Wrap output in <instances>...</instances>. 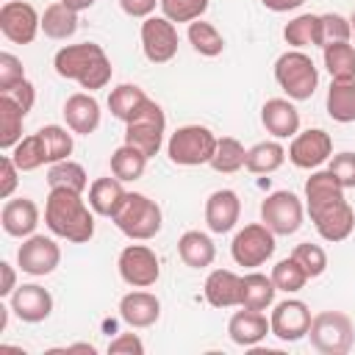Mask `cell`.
Listing matches in <instances>:
<instances>
[{
    "mask_svg": "<svg viewBox=\"0 0 355 355\" xmlns=\"http://www.w3.org/2000/svg\"><path fill=\"white\" fill-rule=\"evenodd\" d=\"M64 119L67 128L78 136H89L100 125V103L89 92H75L64 103Z\"/></svg>",
    "mask_w": 355,
    "mask_h": 355,
    "instance_id": "20",
    "label": "cell"
},
{
    "mask_svg": "<svg viewBox=\"0 0 355 355\" xmlns=\"http://www.w3.org/2000/svg\"><path fill=\"white\" fill-rule=\"evenodd\" d=\"M119 6H122V11H125L128 17H141V19H147V17L155 11V6H161V0H119Z\"/></svg>",
    "mask_w": 355,
    "mask_h": 355,
    "instance_id": "51",
    "label": "cell"
},
{
    "mask_svg": "<svg viewBox=\"0 0 355 355\" xmlns=\"http://www.w3.org/2000/svg\"><path fill=\"white\" fill-rule=\"evenodd\" d=\"M305 205L294 191H272L261 202V222L275 233V236H291L302 227Z\"/></svg>",
    "mask_w": 355,
    "mask_h": 355,
    "instance_id": "8",
    "label": "cell"
},
{
    "mask_svg": "<svg viewBox=\"0 0 355 355\" xmlns=\"http://www.w3.org/2000/svg\"><path fill=\"white\" fill-rule=\"evenodd\" d=\"M19 80H25L22 61L14 53H0V92H8Z\"/></svg>",
    "mask_w": 355,
    "mask_h": 355,
    "instance_id": "46",
    "label": "cell"
},
{
    "mask_svg": "<svg viewBox=\"0 0 355 355\" xmlns=\"http://www.w3.org/2000/svg\"><path fill=\"white\" fill-rule=\"evenodd\" d=\"M119 316L125 324L141 330V327H153L161 316V302L155 294L150 291H128L119 300Z\"/></svg>",
    "mask_w": 355,
    "mask_h": 355,
    "instance_id": "23",
    "label": "cell"
},
{
    "mask_svg": "<svg viewBox=\"0 0 355 355\" xmlns=\"http://www.w3.org/2000/svg\"><path fill=\"white\" fill-rule=\"evenodd\" d=\"M324 69L330 72L333 80H352L355 78V47L349 42H336L324 44Z\"/></svg>",
    "mask_w": 355,
    "mask_h": 355,
    "instance_id": "36",
    "label": "cell"
},
{
    "mask_svg": "<svg viewBox=\"0 0 355 355\" xmlns=\"http://www.w3.org/2000/svg\"><path fill=\"white\" fill-rule=\"evenodd\" d=\"M241 216V200L233 189H219L205 200V225L211 233H227Z\"/></svg>",
    "mask_w": 355,
    "mask_h": 355,
    "instance_id": "18",
    "label": "cell"
},
{
    "mask_svg": "<svg viewBox=\"0 0 355 355\" xmlns=\"http://www.w3.org/2000/svg\"><path fill=\"white\" fill-rule=\"evenodd\" d=\"M141 50L147 61L166 64L178 55V31L166 17H147L141 22Z\"/></svg>",
    "mask_w": 355,
    "mask_h": 355,
    "instance_id": "13",
    "label": "cell"
},
{
    "mask_svg": "<svg viewBox=\"0 0 355 355\" xmlns=\"http://www.w3.org/2000/svg\"><path fill=\"white\" fill-rule=\"evenodd\" d=\"M272 333V324L269 319L261 313V311H250V308H241L230 316L227 322V336L233 344L239 347H255L261 344L266 336Z\"/></svg>",
    "mask_w": 355,
    "mask_h": 355,
    "instance_id": "21",
    "label": "cell"
},
{
    "mask_svg": "<svg viewBox=\"0 0 355 355\" xmlns=\"http://www.w3.org/2000/svg\"><path fill=\"white\" fill-rule=\"evenodd\" d=\"M269 277H272L275 288H277V291H286V294H294V291H300V288L308 283V272L300 266V261H297L294 255L277 261V263L272 266V275H269Z\"/></svg>",
    "mask_w": 355,
    "mask_h": 355,
    "instance_id": "40",
    "label": "cell"
},
{
    "mask_svg": "<svg viewBox=\"0 0 355 355\" xmlns=\"http://www.w3.org/2000/svg\"><path fill=\"white\" fill-rule=\"evenodd\" d=\"M0 31L14 44H31L36 33L42 31V17L31 3L22 0H6L0 8Z\"/></svg>",
    "mask_w": 355,
    "mask_h": 355,
    "instance_id": "11",
    "label": "cell"
},
{
    "mask_svg": "<svg viewBox=\"0 0 355 355\" xmlns=\"http://www.w3.org/2000/svg\"><path fill=\"white\" fill-rule=\"evenodd\" d=\"M291 255L300 261V266L308 272V277H319V275L327 269V252H324L319 244L302 241V244H297V247H294V252H291Z\"/></svg>",
    "mask_w": 355,
    "mask_h": 355,
    "instance_id": "44",
    "label": "cell"
},
{
    "mask_svg": "<svg viewBox=\"0 0 355 355\" xmlns=\"http://www.w3.org/2000/svg\"><path fill=\"white\" fill-rule=\"evenodd\" d=\"M128 191L122 189V180L119 178H97L92 180L89 186V205L94 214L100 216H116V211L122 208Z\"/></svg>",
    "mask_w": 355,
    "mask_h": 355,
    "instance_id": "25",
    "label": "cell"
},
{
    "mask_svg": "<svg viewBox=\"0 0 355 355\" xmlns=\"http://www.w3.org/2000/svg\"><path fill=\"white\" fill-rule=\"evenodd\" d=\"M286 155H288V161L297 169H316L324 161H330V155H333V139L322 128H308V130H302V133H297L291 139Z\"/></svg>",
    "mask_w": 355,
    "mask_h": 355,
    "instance_id": "12",
    "label": "cell"
},
{
    "mask_svg": "<svg viewBox=\"0 0 355 355\" xmlns=\"http://www.w3.org/2000/svg\"><path fill=\"white\" fill-rule=\"evenodd\" d=\"M19 175V166L14 164V158L11 155H3L0 158V197L3 200H8L11 194H14V189H17V178Z\"/></svg>",
    "mask_w": 355,
    "mask_h": 355,
    "instance_id": "48",
    "label": "cell"
},
{
    "mask_svg": "<svg viewBox=\"0 0 355 355\" xmlns=\"http://www.w3.org/2000/svg\"><path fill=\"white\" fill-rule=\"evenodd\" d=\"M269 11H277V14H283V11H294V8H300L305 0H261Z\"/></svg>",
    "mask_w": 355,
    "mask_h": 355,
    "instance_id": "53",
    "label": "cell"
},
{
    "mask_svg": "<svg viewBox=\"0 0 355 355\" xmlns=\"http://www.w3.org/2000/svg\"><path fill=\"white\" fill-rule=\"evenodd\" d=\"M275 233L263 225V222H252V225H244L236 236H233V244H230V255L239 266H247V269H255L261 263H266L272 255H275Z\"/></svg>",
    "mask_w": 355,
    "mask_h": 355,
    "instance_id": "9",
    "label": "cell"
},
{
    "mask_svg": "<svg viewBox=\"0 0 355 355\" xmlns=\"http://www.w3.org/2000/svg\"><path fill=\"white\" fill-rule=\"evenodd\" d=\"M286 161V150L280 141H258L247 150V169L252 175H269V172H277Z\"/></svg>",
    "mask_w": 355,
    "mask_h": 355,
    "instance_id": "34",
    "label": "cell"
},
{
    "mask_svg": "<svg viewBox=\"0 0 355 355\" xmlns=\"http://www.w3.org/2000/svg\"><path fill=\"white\" fill-rule=\"evenodd\" d=\"M202 291L214 308H233V305L241 308V277L230 269H214L205 277Z\"/></svg>",
    "mask_w": 355,
    "mask_h": 355,
    "instance_id": "24",
    "label": "cell"
},
{
    "mask_svg": "<svg viewBox=\"0 0 355 355\" xmlns=\"http://www.w3.org/2000/svg\"><path fill=\"white\" fill-rule=\"evenodd\" d=\"M261 122L266 133H272L275 139H288L300 133V111L294 108L291 100H283V97H272L263 103Z\"/></svg>",
    "mask_w": 355,
    "mask_h": 355,
    "instance_id": "22",
    "label": "cell"
},
{
    "mask_svg": "<svg viewBox=\"0 0 355 355\" xmlns=\"http://www.w3.org/2000/svg\"><path fill=\"white\" fill-rule=\"evenodd\" d=\"M313 225H316V230H319V236L324 239V241H344L349 233H352V227H355V211H352V205L344 200L341 205H336V208H330V211H324V214H319L316 219H311Z\"/></svg>",
    "mask_w": 355,
    "mask_h": 355,
    "instance_id": "27",
    "label": "cell"
},
{
    "mask_svg": "<svg viewBox=\"0 0 355 355\" xmlns=\"http://www.w3.org/2000/svg\"><path fill=\"white\" fill-rule=\"evenodd\" d=\"M311 347L324 352V355H347L355 341V327L352 319L341 311H322L311 319L308 330Z\"/></svg>",
    "mask_w": 355,
    "mask_h": 355,
    "instance_id": "6",
    "label": "cell"
},
{
    "mask_svg": "<svg viewBox=\"0 0 355 355\" xmlns=\"http://www.w3.org/2000/svg\"><path fill=\"white\" fill-rule=\"evenodd\" d=\"M327 114H330V119H336L341 125L355 122V78L330 83V89H327Z\"/></svg>",
    "mask_w": 355,
    "mask_h": 355,
    "instance_id": "31",
    "label": "cell"
},
{
    "mask_svg": "<svg viewBox=\"0 0 355 355\" xmlns=\"http://www.w3.org/2000/svg\"><path fill=\"white\" fill-rule=\"evenodd\" d=\"M42 136V144H44V153H47V164H55V161H64L72 155V133L61 125H44L42 130H36Z\"/></svg>",
    "mask_w": 355,
    "mask_h": 355,
    "instance_id": "41",
    "label": "cell"
},
{
    "mask_svg": "<svg viewBox=\"0 0 355 355\" xmlns=\"http://www.w3.org/2000/svg\"><path fill=\"white\" fill-rule=\"evenodd\" d=\"M47 186L50 189H72V191H83L89 186V175L78 161H55L47 169Z\"/></svg>",
    "mask_w": 355,
    "mask_h": 355,
    "instance_id": "37",
    "label": "cell"
},
{
    "mask_svg": "<svg viewBox=\"0 0 355 355\" xmlns=\"http://www.w3.org/2000/svg\"><path fill=\"white\" fill-rule=\"evenodd\" d=\"M147 100H150V97L144 94L141 86H136V83H119V86L111 89V94H108V108H111V114H114L116 119L130 122Z\"/></svg>",
    "mask_w": 355,
    "mask_h": 355,
    "instance_id": "30",
    "label": "cell"
},
{
    "mask_svg": "<svg viewBox=\"0 0 355 355\" xmlns=\"http://www.w3.org/2000/svg\"><path fill=\"white\" fill-rule=\"evenodd\" d=\"M67 352H89V355H94V347L92 344H72V347H67Z\"/></svg>",
    "mask_w": 355,
    "mask_h": 355,
    "instance_id": "55",
    "label": "cell"
},
{
    "mask_svg": "<svg viewBox=\"0 0 355 355\" xmlns=\"http://www.w3.org/2000/svg\"><path fill=\"white\" fill-rule=\"evenodd\" d=\"M6 324H8V308L0 305V330H6Z\"/></svg>",
    "mask_w": 355,
    "mask_h": 355,
    "instance_id": "56",
    "label": "cell"
},
{
    "mask_svg": "<svg viewBox=\"0 0 355 355\" xmlns=\"http://www.w3.org/2000/svg\"><path fill=\"white\" fill-rule=\"evenodd\" d=\"M0 225L8 236L14 239H28L33 236L36 225H39V208L31 197H17V200H6L3 211H0Z\"/></svg>",
    "mask_w": 355,
    "mask_h": 355,
    "instance_id": "19",
    "label": "cell"
},
{
    "mask_svg": "<svg viewBox=\"0 0 355 355\" xmlns=\"http://www.w3.org/2000/svg\"><path fill=\"white\" fill-rule=\"evenodd\" d=\"M189 42H191V47L200 53V55H208V58H214V55H219L222 50H225V39H222V33L211 25V22H202V19H194V22H189Z\"/></svg>",
    "mask_w": 355,
    "mask_h": 355,
    "instance_id": "39",
    "label": "cell"
},
{
    "mask_svg": "<svg viewBox=\"0 0 355 355\" xmlns=\"http://www.w3.org/2000/svg\"><path fill=\"white\" fill-rule=\"evenodd\" d=\"M336 180L344 186V189H355V153H338V155H330V166H327Z\"/></svg>",
    "mask_w": 355,
    "mask_h": 355,
    "instance_id": "47",
    "label": "cell"
},
{
    "mask_svg": "<svg viewBox=\"0 0 355 355\" xmlns=\"http://www.w3.org/2000/svg\"><path fill=\"white\" fill-rule=\"evenodd\" d=\"M275 80L288 94V100H311L319 86V72L308 53L286 50L275 61Z\"/></svg>",
    "mask_w": 355,
    "mask_h": 355,
    "instance_id": "4",
    "label": "cell"
},
{
    "mask_svg": "<svg viewBox=\"0 0 355 355\" xmlns=\"http://www.w3.org/2000/svg\"><path fill=\"white\" fill-rule=\"evenodd\" d=\"M275 283L272 277L261 275V272H250L241 277V308L250 311H266L275 302Z\"/></svg>",
    "mask_w": 355,
    "mask_h": 355,
    "instance_id": "29",
    "label": "cell"
},
{
    "mask_svg": "<svg viewBox=\"0 0 355 355\" xmlns=\"http://www.w3.org/2000/svg\"><path fill=\"white\" fill-rule=\"evenodd\" d=\"M111 355H144V341L136 333H119L111 344H108Z\"/></svg>",
    "mask_w": 355,
    "mask_h": 355,
    "instance_id": "49",
    "label": "cell"
},
{
    "mask_svg": "<svg viewBox=\"0 0 355 355\" xmlns=\"http://www.w3.org/2000/svg\"><path fill=\"white\" fill-rule=\"evenodd\" d=\"M0 275H3V283H0V297H11L17 291V272L8 261L0 263Z\"/></svg>",
    "mask_w": 355,
    "mask_h": 355,
    "instance_id": "52",
    "label": "cell"
},
{
    "mask_svg": "<svg viewBox=\"0 0 355 355\" xmlns=\"http://www.w3.org/2000/svg\"><path fill=\"white\" fill-rule=\"evenodd\" d=\"M178 255L186 266L191 269H205L214 263L216 258V247L211 241L208 233H200V230H186L180 239H178Z\"/></svg>",
    "mask_w": 355,
    "mask_h": 355,
    "instance_id": "26",
    "label": "cell"
},
{
    "mask_svg": "<svg viewBox=\"0 0 355 355\" xmlns=\"http://www.w3.org/2000/svg\"><path fill=\"white\" fill-rule=\"evenodd\" d=\"M147 161H150V158H147L139 147L122 144V147H116V150L111 153V175L119 178L122 183H125V180H139V178L144 175V169H147Z\"/></svg>",
    "mask_w": 355,
    "mask_h": 355,
    "instance_id": "35",
    "label": "cell"
},
{
    "mask_svg": "<svg viewBox=\"0 0 355 355\" xmlns=\"http://www.w3.org/2000/svg\"><path fill=\"white\" fill-rule=\"evenodd\" d=\"M0 94H8V97H11V100L25 111V114H28V111L33 108V103H36V89H33V83H31L28 78H25V80H19L17 86H11L8 92H0Z\"/></svg>",
    "mask_w": 355,
    "mask_h": 355,
    "instance_id": "50",
    "label": "cell"
},
{
    "mask_svg": "<svg viewBox=\"0 0 355 355\" xmlns=\"http://www.w3.org/2000/svg\"><path fill=\"white\" fill-rule=\"evenodd\" d=\"M208 0H161V11L172 22H194L205 14Z\"/></svg>",
    "mask_w": 355,
    "mask_h": 355,
    "instance_id": "43",
    "label": "cell"
},
{
    "mask_svg": "<svg viewBox=\"0 0 355 355\" xmlns=\"http://www.w3.org/2000/svg\"><path fill=\"white\" fill-rule=\"evenodd\" d=\"M286 44L294 50L300 47H322V17L319 14H300L283 28Z\"/></svg>",
    "mask_w": 355,
    "mask_h": 355,
    "instance_id": "28",
    "label": "cell"
},
{
    "mask_svg": "<svg viewBox=\"0 0 355 355\" xmlns=\"http://www.w3.org/2000/svg\"><path fill=\"white\" fill-rule=\"evenodd\" d=\"M161 222H164V214H161V205L155 200H150L147 194L141 191H128L122 208L116 211L114 216V225L133 241H150L161 233Z\"/></svg>",
    "mask_w": 355,
    "mask_h": 355,
    "instance_id": "3",
    "label": "cell"
},
{
    "mask_svg": "<svg viewBox=\"0 0 355 355\" xmlns=\"http://www.w3.org/2000/svg\"><path fill=\"white\" fill-rule=\"evenodd\" d=\"M216 136L205 125H183L178 128L166 141V155L178 166H200L211 164L216 150Z\"/></svg>",
    "mask_w": 355,
    "mask_h": 355,
    "instance_id": "5",
    "label": "cell"
},
{
    "mask_svg": "<svg viewBox=\"0 0 355 355\" xmlns=\"http://www.w3.org/2000/svg\"><path fill=\"white\" fill-rule=\"evenodd\" d=\"M22 119H25V111L8 94H0V150H14L25 139Z\"/></svg>",
    "mask_w": 355,
    "mask_h": 355,
    "instance_id": "32",
    "label": "cell"
},
{
    "mask_svg": "<svg viewBox=\"0 0 355 355\" xmlns=\"http://www.w3.org/2000/svg\"><path fill=\"white\" fill-rule=\"evenodd\" d=\"M119 277L133 288H150L161 277V263L153 247L147 244H128L119 252Z\"/></svg>",
    "mask_w": 355,
    "mask_h": 355,
    "instance_id": "10",
    "label": "cell"
},
{
    "mask_svg": "<svg viewBox=\"0 0 355 355\" xmlns=\"http://www.w3.org/2000/svg\"><path fill=\"white\" fill-rule=\"evenodd\" d=\"M247 164V150L239 139L233 136H222L216 141V150H214V158H211V166L222 175H230V172H239L241 166Z\"/></svg>",
    "mask_w": 355,
    "mask_h": 355,
    "instance_id": "38",
    "label": "cell"
},
{
    "mask_svg": "<svg viewBox=\"0 0 355 355\" xmlns=\"http://www.w3.org/2000/svg\"><path fill=\"white\" fill-rule=\"evenodd\" d=\"M64 6H69L72 11H86V8H92L94 6V0H61Z\"/></svg>",
    "mask_w": 355,
    "mask_h": 355,
    "instance_id": "54",
    "label": "cell"
},
{
    "mask_svg": "<svg viewBox=\"0 0 355 355\" xmlns=\"http://www.w3.org/2000/svg\"><path fill=\"white\" fill-rule=\"evenodd\" d=\"M17 263L25 275L44 277L61 263V247L50 236H28L17 250Z\"/></svg>",
    "mask_w": 355,
    "mask_h": 355,
    "instance_id": "14",
    "label": "cell"
},
{
    "mask_svg": "<svg viewBox=\"0 0 355 355\" xmlns=\"http://www.w3.org/2000/svg\"><path fill=\"white\" fill-rule=\"evenodd\" d=\"M349 25H352V36H355V11H352V17H349Z\"/></svg>",
    "mask_w": 355,
    "mask_h": 355,
    "instance_id": "57",
    "label": "cell"
},
{
    "mask_svg": "<svg viewBox=\"0 0 355 355\" xmlns=\"http://www.w3.org/2000/svg\"><path fill=\"white\" fill-rule=\"evenodd\" d=\"M164 130H166L164 108L155 100H147L139 108V114L130 122H125V144H133L147 158H153L164 144Z\"/></svg>",
    "mask_w": 355,
    "mask_h": 355,
    "instance_id": "7",
    "label": "cell"
},
{
    "mask_svg": "<svg viewBox=\"0 0 355 355\" xmlns=\"http://www.w3.org/2000/svg\"><path fill=\"white\" fill-rule=\"evenodd\" d=\"M344 200H347L344 197V186L336 180V175L330 169H316L305 180V208H308L311 219H316L319 214L341 205Z\"/></svg>",
    "mask_w": 355,
    "mask_h": 355,
    "instance_id": "16",
    "label": "cell"
},
{
    "mask_svg": "<svg viewBox=\"0 0 355 355\" xmlns=\"http://www.w3.org/2000/svg\"><path fill=\"white\" fill-rule=\"evenodd\" d=\"M322 17V47L324 44H336V42H349L352 36V25L347 17L330 11V14H319Z\"/></svg>",
    "mask_w": 355,
    "mask_h": 355,
    "instance_id": "45",
    "label": "cell"
},
{
    "mask_svg": "<svg viewBox=\"0 0 355 355\" xmlns=\"http://www.w3.org/2000/svg\"><path fill=\"white\" fill-rule=\"evenodd\" d=\"M42 31L50 39H69L78 31V11H72L61 0L50 3L44 8V14H42Z\"/></svg>",
    "mask_w": 355,
    "mask_h": 355,
    "instance_id": "33",
    "label": "cell"
},
{
    "mask_svg": "<svg viewBox=\"0 0 355 355\" xmlns=\"http://www.w3.org/2000/svg\"><path fill=\"white\" fill-rule=\"evenodd\" d=\"M44 222L53 236L72 244H83L94 236V211L83 202L80 191L72 189H50L44 202Z\"/></svg>",
    "mask_w": 355,
    "mask_h": 355,
    "instance_id": "1",
    "label": "cell"
},
{
    "mask_svg": "<svg viewBox=\"0 0 355 355\" xmlns=\"http://www.w3.org/2000/svg\"><path fill=\"white\" fill-rule=\"evenodd\" d=\"M11 311L28 324L44 322L53 313V294L47 288H42L39 283L17 286V291L11 294Z\"/></svg>",
    "mask_w": 355,
    "mask_h": 355,
    "instance_id": "17",
    "label": "cell"
},
{
    "mask_svg": "<svg viewBox=\"0 0 355 355\" xmlns=\"http://www.w3.org/2000/svg\"><path fill=\"white\" fill-rule=\"evenodd\" d=\"M53 67L61 78L67 80H78L83 89L94 92L103 89L111 80V61L105 55V50L94 42H80V44H67L55 53Z\"/></svg>",
    "mask_w": 355,
    "mask_h": 355,
    "instance_id": "2",
    "label": "cell"
},
{
    "mask_svg": "<svg viewBox=\"0 0 355 355\" xmlns=\"http://www.w3.org/2000/svg\"><path fill=\"white\" fill-rule=\"evenodd\" d=\"M311 311L302 300H283L275 305L269 324H272V336L280 341H300L308 336L311 330Z\"/></svg>",
    "mask_w": 355,
    "mask_h": 355,
    "instance_id": "15",
    "label": "cell"
},
{
    "mask_svg": "<svg viewBox=\"0 0 355 355\" xmlns=\"http://www.w3.org/2000/svg\"><path fill=\"white\" fill-rule=\"evenodd\" d=\"M11 158H14V164L19 166V172H33V169H39L42 164H47V153H44V144H42V136H39V133L25 136V139L11 150Z\"/></svg>",
    "mask_w": 355,
    "mask_h": 355,
    "instance_id": "42",
    "label": "cell"
}]
</instances>
